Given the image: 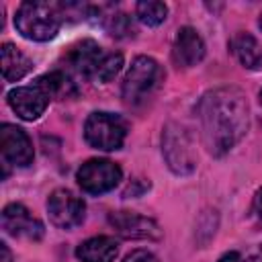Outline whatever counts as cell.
Returning a JSON list of instances; mask_svg holds the SVG:
<instances>
[{
    "label": "cell",
    "mask_w": 262,
    "mask_h": 262,
    "mask_svg": "<svg viewBox=\"0 0 262 262\" xmlns=\"http://www.w3.org/2000/svg\"><path fill=\"white\" fill-rule=\"evenodd\" d=\"M201 137L211 156H225L248 131L250 113L246 96L235 86H219L203 94L196 106Z\"/></svg>",
    "instance_id": "6da1fadb"
},
{
    "label": "cell",
    "mask_w": 262,
    "mask_h": 262,
    "mask_svg": "<svg viewBox=\"0 0 262 262\" xmlns=\"http://www.w3.org/2000/svg\"><path fill=\"white\" fill-rule=\"evenodd\" d=\"M2 246V252H4V260L2 262H10V252H8V246L6 244H0Z\"/></svg>",
    "instance_id": "cb8c5ba5"
},
{
    "label": "cell",
    "mask_w": 262,
    "mask_h": 262,
    "mask_svg": "<svg viewBox=\"0 0 262 262\" xmlns=\"http://www.w3.org/2000/svg\"><path fill=\"white\" fill-rule=\"evenodd\" d=\"M260 102H262V90H260Z\"/></svg>",
    "instance_id": "d4e9b609"
},
{
    "label": "cell",
    "mask_w": 262,
    "mask_h": 262,
    "mask_svg": "<svg viewBox=\"0 0 262 262\" xmlns=\"http://www.w3.org/2000/svg\"><path fill=\"white\" fill-rule=\"evenodd\" d=\"M135 14L137 18L147 25V27H158L166 20L168 16V6L164 2H158V0H143V2H137L135 6Z\"/></svg>",
    "instance_id": "d6986e66"
},
{
    "label": "cell",
    "mask_w": 262,
    "mask_h": 262,
    "mask_svg": "<svg viewBox=\"0 0 262 262\" xmlns=\"http://www.w3.org/2000/svg\"><path fill=\"white\" fill-rule=\"evenodd\" d=\"M0 59H2V78L6 82H16L33 70V61L20 49H16L12 43L2 45Z\"/></svg>",
    "instance_id": "9a60e30c"
},
{
    "label": "cell",
    "mask_w": 262,
    "mask_h": 262,
    "mask_svg": "<svg viewBox=\"0 0 262 262\" xmlns=\"http://www.w3.org/2000/svg\"><path fill=\"white\" fill-rule=\"evenodd\" d=\"M102 25H104V29L108 31V35H113V37H117V39H125V37H133V35H135L133 18H131L127 12L113 10V12L104 14V16H102Z\"/></svg>",
    "instance_id": "ac0fdd59"
},
{
    "label": "cell",
    "mask_w": 262,
    "mask_h": 262,
    "mask_svg": "<svg viewBox=\"0 0 262 262\" xmlns=\"http://www.w3.org/2000/svg\"><path fill=\"white\" fill-rule=\"evenodd\" d=\"M117 254H119V246L108 235L90 237L76 248V256L80 262H113Z\"/></svg>",
    "instance_id": "5bb4252c"
},
{
    "label": "cell",
    "mask_w": 262,
    "mask_h": 262,
    "mask_svg": "<svg viewBox=\"0 0 262 262\" xmlns=\"http://www.w3.org/2000/svg\"><path fill=\"white\" fill-rule=\"evenodd\" d=\"M111 227L125 239H160L162 229L151 217L133 211H113L108 213Z\"/></svg>",
    "instance_id": "ba28073f"
},
{
    "label": "cell",
    "mask_w": 262,
    "mask_h": 262,
    "mask_svg": "<svg viewBox=\"0 0 262 262\" xmlns=\"http://www.w3.org/2000/svg\"><path fill=\"white\" fill-rule=\"evenodd\" d=\"M35 82L47 92L49 98H72L78 92L76 90V84L72 82V78L66 72H61V70L49 72V74L37 78Z\"/></svg>",
    "instance_id": "e0dca14e"
},
{
    "label": "cell",
    "mask_w": 262,
    "mask_h": 262,
    "mask_svg": "<svg viewBox=\"0 0 262 262\" xmlns=\"http://www.w3.org/2000/svg\"><path fill=\"white\" fill-rule=\"evenodd\" d=\"M123 68V55L121 53H115V51H104L100 63H98V70L94 74V82H111Z\"/></svg>",
    "instance_id": "ffe728a7"
},
{
    "label": "cell",
    "mask_w": 262,
    "mask_h": 262,
    "mask_svg": "<svg viewBox=\"0 0 262 262\" xmlns=\"http://www.w3.org/2000/svg\"><path fill=\"white\" fill-rule=\"evenodd\" d=\"M6 100L10 104V108L25 121H37L47 104H49V96L47 92L35 82L33 86H18V88H12L8 94H6Z\"/></svg>",
    "instance_id": "8fae6325"
},
{
    "label": "cell",
    "mask_w": 262,
    "mask_h": 262,
    "mask_svg": "<svg viewBox=\"0 0 262 262\" xmlns=\"http://www.w3.org/2000/svg\"><path fill=\"white\" fill-rule=\"evenodd\" d=\"M217 262H242V258L237 252H225Z\"/></svg>",
    "instance_id": "603a6c76"
},
{
    "label": "cell",
    "mask_w": 262,
    "mask_h": 262,
    "mask_svg": "<svg viewBox=\"0 0 262 262\" xmlns=\"http://www.w3.org/2000/svg\"><path fill=\"white\" fill-rule=\"evenodd\" d=\"M84 137H86V141H88L92 147H96V149L115 151V149H121L123 143H125V137H127V123H125L119 115L98 111V113H92V115L86 119Z\"/></svg>",
    "instance_id": "5b68a950"
},
{
    "label": "cell",
    "mask_w": 262,
    "mask_h": 262,
    "mask_svg": "<svg viewBox=\"0 0 262 262\" xmlns=\"http://www.w3.org/2000/svg\"><path fill=\"white\" fill-rule=\"evenodd\" d=\"M123 262H160V258L147 250H133L131 254L125 256Z\"/></svg>",
    "instance_id": "44dd1931"
},
{
    "label": "cell",
    "mask_w": 262,
    "mask_h": 262,
    "mask_svg": "<svg viewBox=\"0 0 262 262\" xmlns=\"http://www.w3.org/2000/svg\"><path fill=\"white\" fill-rule=\"evenodd\" d=\"M254 213L262 219V188L256 192V196H254Z\"/></svg>",
    "instance_id": "7402d4cb"
},
{
    "label": "cell",
    "mask_w": 262,
    "mask_h": 262,
    "mask_svg": "<svg viewBox=\"0 0 262 262\" xmlns=\"http://www.w3.org/2000/svg\"><path fill=\"white\" fill-rule=\"evenodd\" d=\"M164 82V70L162 66L147 55H139L133 59L131 68L127 70L121 86V96L125 104L129 106H141L145 104Z\"/></svg>",
    "instance_id": "3957f363"
},
{
    "label": "cell",
    "mask_w": 262,
    "mask_h": 262,
    "mask_svg": "<svg viewBox=\"0 0 262 262\" xmlns=\"http://www.w3.org/2000/svg\"><path fill=\"white\" fill-rule=\"evenodd\" d=\"M49 221L59 229H74L86 219V205L68 188H57L47 199Z\"/></svg>",
    "instance_id": "52a82bcc"
},
{
    "label": "cell",
    "mask_w": 262,
    "mask_h": 262,
    "mask_svg": "<svg viewBox=\"0 0 262 262\" xmlns=\"http://www.w3.org/2000/svg\"><path fill=\"white\" fill-rule=\"evenodd\" d=\"M162 154L174 174H190L196 166V151L190 133L178 125L168 123L162 133Z\"/></svg>",
    "instance_id": "277c9868"
},
{
    "label": "cell",
    "mask_w": 262,
    "mask_h": 262,
    "mask_svg": "<svg viewBox=\"0 0 262 262\" xmlns=\"http://www.w3.org/2000/svg\"><path fill=\"white\" fill-rule=\"evenodd\" d=\"M2 229L14 237H23L29 242H37L43 237V223L33 217V213L20 205V203H10L2 211Z\"/></svg>",
    "instance_id": "30bf717a"
},
{
    "label": "cell",
    "mask_w": 262,
    "mask_h": 262,
    "mask_svg": "<svg viewBox=\"0 0 262 262\" xmlns=\"http://www.w3.org/2000/svg\"><path fill=\"white\" fill-rule=\"evenodd\" d=\"M121 176H123V172H121L119 164L104 160V158H92L80 166L76 180L84 192L102 194V192L113 190L121 182Z\"/></svg>",
    "instance_id": "8992f818"
},
{
    "label": "cell",
    "mask_w": 262,
    "mask_h": 262,
    "mask_svg": "<svg viewBox=\"0 0 262 262\" xmlns=\"http://www.w3.org/2000/svg\"><path fill=\"white\" fill-rule=\"evenodd\" d=\"M63 14L53 2H23L14 16L16 31L31 41H49L59 33Z\"/></svg>",
    "instance_id": "7a4b0ae2"
},
{
    "label": "cell",
    "mask_w": 262,
    "mask_h": 262,
    "mask_svg": "<svg viewBox=\"0 0 262 262\" xmlns=\"http://www.w3.org/2000/svg\"><path fill=\"white\" fill-rule=\"evenodd\" d=\"M231 49L244 68L256 70L262 66V47L250 33H237L231 39Z\"/></svg>",
    "instance_id": "2e32d148"
},
{
    "label": "cell",
    "mask_w": 262,
    "mask_h": 262,
    "mask_svg": "<svg viewBox=\"0 0 262 262\" xmlns=\"http://www.w3.org/2000/svg\"><path fill=\"white\" fill-rule=\"evenodd\" d=\"M172 57L180 68H192L205 57V41L192 27H182L172 45Z\"/></svg>",
    "instance_id": "4fadbf2b"
},
{
    "label": "cell",
    "mask_w": 262,
    "mask_h": 262,
    "mask_svg": "<svg viewBox=\"0 0 262 262\" xmlns=\"http://www.w3.org/2000/svg\"><path fill=\"white\" fill-rule=\"evenodd\" d=\"M0 151H2L4 164L16 166V168L29 166L35 156L29 135L20 127L10 123H4L0 127Z\"/></svg>",
    "instance_id": "9c48e42d"
},
{
    "label": "cell",
    "mask_w": 262,
    "mask_h": 262,
    "mask_svg": "<svg viewBox=\"0 0 262 262\" xmlns=\"http://www.w3.org/2000/svg\"><path fill=\"white\" fill-rule=\"evenodd\" d=\"M102 55H104V49L96 41L82 39V41H78L76 45L70 47V51L66 53V59H68L70 68L76 74L94 80V74L98 70V63H100Z\"/></svg>",
    "instance_id": "7c38bea8"
}]
</instances>
